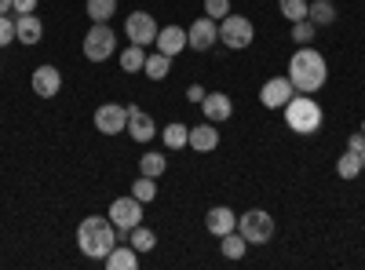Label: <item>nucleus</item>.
I'll return each mask as SVG.
<instances>
[{
  "label": "nucleus",
  "mask_w": 365,
  "mask_h": 270,
  "mask_svg": "<svg viewBox=\"0 0 365 270\" xmlns=\"http://www.w3.org/2000/svg\"><path fill=\"white\" fill-rule=\"evenodd\" d=\"M285 77L292 81L296 92L314 95L318 88H325V81H329V63H325V55H322L318 48L299 44L296 55L289 58V73H285Z\"/></svg>",
  "instance_id": "nucleus-1"
},
{
  "label": "nucleus",
  "mask_w": 365,
  "mask_h": 270,
  "mask_svg": "<svg viewBox=\"0 0 365 270\" xmlns=\"http://www.w3.org/2000/svg\"><path fill=\"white\" fill-rule=\"evenodd\" d=\"M117 242L120 237H117V227L110 223V216H84L77 223V245L88 259H106Z\"/></svg>",
  "instance_id": "nucleus-2"
},
{
  "label": "nucleus",
  "mask_w": 365,
  "mask_h": 270,
  "mask_svg": "<svg viewBox=\"0 0 365 270\" xmlns=\"http://www.w3.org/2000/svg\"><path fill=\"white\" fill-rule=\"evenodd\" d=\"M322 121H325V113H322V106H318L311 95L296 92V95L285 103V125H289L296 135H314V132L322 128Z\"/></svg>",
  "instance_id": "nucleus-3"
},
{
  "label": "nucleus",
  "mask_w": 365,
  "mask_h": 270,
  "mask_svg": "<svg viewBox=\"0 0 365 270\" xmlns=\"http://www.w3.org/2000/svg\"><path fill=\"white\" fill-rule=\"evenodd\" d=\"M81 51L88 63H106V58L117 51V33L110 29V22H91V29L81 41Z\"/></svg>",
  "instance_id": "nucleus-4"
},
{
  "label": "nucleus",
  "mask_w": 365,
  "mask_h": 270,
  "mask_svg": "<svg viewBox=\"0 0 365 270\" xmlns=\"http://www.w3.org/2000/svg\"><path fill=\"white\" fill-rule=\"evenodd\" d=\"M237 230H241V237H245L249 245H267L274 237V216L263 212V208H249V212H241Z\"/></svg>",
  "instance_id": "nucleus-5"
},
{
  "label": "nucleus",
  "mask_w": 365,
  "mask_h": 270,
  "mask_svg": "<svg viewBox=\"0 0 365 270\" xmlns=\"http://www.w3.org/2000/svg\"><path fill=\"white\" fill-rule=\"evenodd\" d=\"M220 41H223L227 48H234V51H245V48L256 41L252 19H245V15H227V19H220Z\"/></svg>",
  "instance_id": "nucleus-6"
},
{
  "label": "nucleus",
  "mask_w": 365,
  "mask_h": 270,
  "mask_svg": "<svg viewBox=\"0 0 365 270\" xmlns=\"http://www.w3.org/2000/svg\"><path fill=\"white\" fill-rule=\"evenodd\" d=\"M106 216H110V223L117 227V237H128V230L143 223V201L132 197V194H128V197H117V201L110 204Z\"/></svg>",
  "instance_id": "nucleus-7"
},
{
  "label": "nucleus",
  "mask_w": 365,
  "mask_h": 270,
  "mask_svg": "<svg viewBox=\"0 0 365 270\" xmlns=\"http://www.w3.org/2000/svg\"><path fill=\"white\" fill-rule=\"evenodd\" d=\"M158 22H154V15H150V11H132L128 19H125V33H128V41L132 44H154L158 41Z\"/></svg>",
  "instance_id": "nucleus-8"
},
{
  "label": "nucleus",
  "mask_w": 365,
  "mask_h": 270,
  "mask_svg": "<svg viewBox=\"0 0 365 270\" xmlns=\"http://www.w3.org/2000/svg\"><path fill=\"white\" fill-rule=\"evenodd\" d=\"M296 95V88H292V81L289 77H270L263 88H259V103L267 106V110H285V103Z\"/></svg>",
  "instance_id": "nucleus-9"
},
{
  "label": "nucleus",
  "mask_w": 365,
  "mask_h": 270,
  "mask_svg": "<svg viewBox=\"0 0 365 270\" xmlns=\"http://www.w3.org/2000/svg\"><path fill=\"white\" fill-rule=\"evenodd\" d=\"M220 41V22L216 19H197V22H190V29H187V48H194V51H208L212 44Z\"/></svg>",
  "instance_id": "nucleus-10"
},
{
  "label": "nucleus",
  "mask_w": 365,
  "mask_h": 270,
  "mask_svg": "<svg viewBox=\"0 0 365 270\" xmlns=\"http://www.w3.org/2000/svg\"><path fill=\"white\" fill-rule=\"evenodd\" d=\"M96 128L103 135H117L128 128V106H117V103H103L96 110Z\"/></svg>",
  "instance_id": "nucleus-11"
},
{
  "label": "nucleus",
  "mask_w": 365,
  "mask_h": 270,
  "mask_svg": "<svg viewBox=\"0 0 365 270\" xmlns=\"http://www.w3.org/2000/svg\"><path fill=\"white\" fill-rule=\"evenodd\" d=\"M29 88L37 92V99H55L58 92H63V73H58L55 66H37L34 77H29Z\"/></svg>",
  "instance_id": "nucleus-12"
},
{
  "label": "nucleus",
  "mask_w": 365,
  "mask_h": 270,
  "mask_svg": "<svg viewBox=\"0 0 365 270\" xmlns=\"http://www.w3.org/2000/svg\"><path fill=\"white\" fill-rule=\"evenodd\" d=\"M201 113H205V121L223 125V121H230V117H234V103H230L227 92H208L201 99Z\"/></svg>",
  "instance_id": "nucleus-13"
},
{
  "label": "nucleus",
  "mask_w": 365,
  "mask_h": 270,
  "mask_svg": "<svg viewBox=\"0 0 365 270\" xmlns=\"http://www.w3.org/2000/svg\"><path fill=\"white\" fill-rule=\"evenodd\" d=\"M161 128L154 125V117H150L146 110H139V106H128V135L135 139V142H150Z\"/></svg>",
  "instance_id": "nucleus-14"
},
{
  "label": "nucleus",
  "mask_w": 365,
  "mask_h": 270,
  "mask_svg": "<svg viewBox=\"0 0 365 270\" xmlns=\"http://www.w3.org/2000/svg\"><path fill=\"white\" fill-rule=\"evenodd\" d=\"M205 227L212 237H223L230 230H237V212L227 204H216V208H208V216H205Z\"/></svg>",
  "instance_id": "nucleus-15"
},
{
  "label": "nucleus",
  "mask_w": 365,
  "mask_h": 270,
  "mask_svg": "<svg viewBox=\"0 0 365 270\" xmlns=\"http://www.w3.org/2000/svg\"><path fill=\"white\" fill-rule=\"evenodd\" d=\"M15 41L26 44V48H34L44 41V22L37 15H15Z\"/></svg>",
  "instance_id": "nucleus-16"
},
{
  "label": "nucleus",
  "mask_w": 365,
  "mask_h": 270,
  "mask_svg": "<svg viewBox=\"0 0 365 270\" xmlns=\"http://www.w3.org/2000/svg\"><path fill=\"white\" fill-rule=\"evenodd\" d=\"M154 48L161 51V55H179L182 48H187V29L182 26H161L158 29V41H154Z\"/></svg>",
  "instance_id": "nucleus-17"
},
{
  "label": "nucleus",
  "mask_w": 365,
  "mask_h": 270,
  "mask_svg": "<svg viewBox=\"0 0 365 270\" xmlns=\"http://www.w3.org/2000/svg\"><path fill=\"white\" fill-rule=\"evenodd\" d=\"M187 146H190V150H197V154H212V150L220 146V128L212 125V121H205V125L190 128V139H187Z\"/></svg>",
  "instance_id": "nucleus-18"
},
{
  "label": "nucleus",
  "mask_w": 365,
  "mask_h": 270,
  "mask_svg": "<svg viewBox=\"0 0 365 270\" xmlns=\"http://www.w3.org/2000/svg\"><path fill=\"white\" fill-rule=\"evenodd\" d=\"M103 263H106L110 270H135V266H139V252H135V249H132L128 242H125V245L117 242V245L110 249V256H106Z\"/></svg>",
  "instance_id": "nucleus-19"
},
{
  "label": "nucleus",
  "mask_w": 365,
  "mask_h": 270,
  "mask_svg": "<svg viewBox=\"0 0 365 270\" xmlns=\"http://www.w3.org/2000/svg\"><path fill=\"white\" fill-rule=\"evenodd\" d=\"M128 245H132L139 256H143V252H154V245H158V234L150 230V227H143V223H139V227H132V230H128Z\"/></svg>",
  "instance_id": "nucleus-20"
},
{
  "label": "nucleus",
  "mask_w": 365,
  "mask_h": 270,
  "mask_svg": "<svg viewBox=\"0 0 365 270\" xmlns=\"http://www.w3.org/2000/svg\"><path fill=\"white\" fill-rule=\"evenodd\" d=\"M168 70H172V58H168V55H161L158 48H154V55H146L143 73H146L150 81H165V77H168Z\"/></svg>",
  "instance_id": "nucleus-21"
},
{
  "label": "nucleus",
  "mask_w": 365,
  "mask_h": 270,
  "mask_svg": "<svg viewBox=\"0 0 365 270\" xmlns=\"http://www.w3.org/2000/svg\"><path fill=\"white\" fill-rule=\"evenodd\" d=\"M143 66H146L143 44H128L125 51H120V70H125V73H143Z\"/></svg>",
  "instance_id": "nucleus-22"
},
{
  "label": "nucleus",
  "mask_w": 365,
  "mask_h": 270,
  "mask_svg": "<svg viewBox=\"0 0 365 270\" xmlns=\"http://www.w3.org/2000/svg\"><path fill=\"white\" fill-rule=\"evenodd\" d=\"M84 11L91 22H110L117 15V0H84Z\"/></svg>",
  "instance_id": "nucleus-23"
},
{
  "label": "nucleus",
  "mask_w": 365,
  "mask_h": 270,
  "mask_svg": "<svg viewBox=\"0 0 365 270\" xmlns=\"http://www.w3.org/2000/svg\"><path fill=\"white\" fill-rule=\"evenodd\" d=\"M220 249H223L227 259H241V256H245V249H249V242L241 237V230H230V234L220 237Z\"/></svg>",
  "instance_id": "nucleus-24"
},
{
  "label": "nucleus",
  "mask_w": 365,
  "mask_h": 270,
  "mask_svg": "<svg viewBox=\"0 0 365 270\" xmlns=\"http://www.w3.org/2000/svg\"><path fill=\"white\" fill-rule=\"evenodd\" d=\"M161 139H165L168 150H182V146H187V139H190V128L179 125V121H172V125L161 128Z\"/></svg>",
  "instance_id": "nucleus-25"
},
{
  "label": "nucleus",
  "mask_w": 365,
  "mask_h": 270,
  "mask_svg": "<svg viewBox=\"0 0 365 270\" xmlns=\"http://www.w3.org/2000/svg\"><path fill=\"white\" fill-rule=\"evenodd\" d=\"M307 19L314 26H332L336 22V8H332V0H314V4L307 8Z\"/></svg>",
  "instance_id": "nucleus-26"
},
{
  "label": "nucleus",
  "mask_w": 365,
  "mask_h": 270,
  "mask_svg": "<svg viewBox=\"0 0 365 270\" xmlns=\"http://www.w3.org/2000/svg\"><path fill=\"white\" fill-rule=\"evenodd\" d=\"M165 168H168V157L165 154H143L139 157V175H150V179H158V175H165Z\"/></svg>",
  "instance_id": "nucleus-27"
},
{
  "label": "nucleus",
  "mask_w": 365,
  "mask_h": 270,
  "mask_svg": "<svg viewBox=\"0 0 365 270\" xmlns=\"http://www.w3.org/2000/svg\"><path fill=\"white\" fill-rule=\"evenodd\" d=\"M358 172H361V154L347 150V154L336 161V175H340V179H358Z\"/></svg>",
  "instance_id": "nucleus-28"
},
{
  "label": "nucleus",
  "mask_w": 365,
  "mask_h": 270,
  "mask_svg": "<svg viewBox=\"0 0 365 270\" xmlns=\"http://www.w3.org/2000/svg\"><path fill=\"white\" fill-rule=\"evenodd\" d=\"M132 197H139L143 204H146V201H154V197H158V179H150V175H139L135 183H132Z\"/></svg>",
  "instance_id": "nucleus-29"
},
{
  "label": "nucleus",
  "mask_w": 365,
  "mask_h": 270,
  "mask_svg": "<svg viewBox=\"0 0 365 270\" xmlns=\"http://www.w3.org/2000/svg\"><path fill=\"white\" fill-rule=\"evenodd\" d=\"M278 8L289 22H299V19H307V8H311V0H278Z\"/></svg>",
  "instance_id": "nucleus-30"
},
{
  "label": "nucleus",
  "mask_w": 365,
  "mask_h": 270,
  "mask_svg": "<svg viewBox=\"0 0 365 270\" xmlns=\"http://www.w3.org/2000/svg\"><path fill=\"white\" fill-rule=\"evenodd\" d=\"M314 29H318V26H314L311 19L292 22V41H296V44H311V41H314Z\"/></svg>",
  "instance_id": "nucleus-31"
},
{
  "label": "nucleus",
  "mask_w": 365,
  "mask_h": 270,
  "mask_svg": "<svg viewBox=\"0 0 365 270\" xmlns=\"http://www.w3.org/2000/svg\"><path fill=\"white\" fill-rule=\"evenodd\" d=\"M205 15L216 19V22L227 19V15H230V0H205Z\"/></svg>",
  "instance_id": "nucleus-32"
},
{
  "label": "nucleus",
  "mask_w": 365,
  "mask_h": 270,
  "mask_svg": "<svg viewBox=\"0 0 365 270\" xmlns=\"http://www.w3.org/2000/svg\"><path fill=\"white\" fill-rule=\"evenodd\" d=\"M11 41H15V19L0 15V48H4V44H11Z\"/></svg>",
  "instance_id": "nucleus-33"
},
{
  "label": "nucleus",
  "mask_w": 365,
  "mask_h": 270,
  "mask_svg": "<svg viewBox=\"0 0 365 270\" xmlns=\"http://www.w3.org/2000/svg\"><path fill=\"white\" fill-rule=\"evenodd\" d=\"M11 11L15 15H34L37 11V0H11Z\"/></svg>",
  "instance_id": "nucleus-34"
},
{
  "label": "nucleus",
  "mask_w": 365,
  "mask_h": 270,
  "mask_svg": "<svg viewBox=\"0 0 365 270\" xmlns=\"http://www.w3.org/2000/svg\"><path fill=\"white\" fill-rule=\"evenodd\" d=\"M347 150H354V154H365V132H354L347 139Z\"/></svg>",
  "instance_id": "nucleus-35"
},
{
  "label": "nucleus",
  "mask_w": 365,
  "mask_h": 270,
  "mask_svg": "<svg viewBox=\"0 0 365 270\" xmlns=\"http://www.w3.org/2000/svg\"><path fill=\"white\" fill-rule=\"evenodd\" d=\"M205 95H208V92H205L201 84H190V88H187V99H190V103H201Z\"/></svg>",
  "instance_id": "nucleus-36"
},
{
  "label": "nucleus",
  "mask_w": 365,
  "mask_h": 270,
  "mask_svg": "<svg viewBox=\"0 0 365 270\" xmlns=\"http://www.w3.org/2000/svg\"><path fill=\"white\" fill-rule=\"evenodd\" d=\"M11 11V0H0V15H8Z\"/></svg>",
  "instance_id": "nucleus-37"
},
{
  "label": "nucleus",
  "mask_w": 365,
  "mask_h": 270,
  "mask_svg": "<svg viewBox=\"0 0 365 270\" xmlns=\"http://www.w3.org/2000/svg\"><path fill=\"white\" fill-rule=\"evenodd\" d=\"M361 172H365V154H361Z\"/></svg>",
  "instance_id": "nucleus-38"
},
{
  "label": "nucleus",
  "mask_w": 365,
  "mask_h": 270,
  "mask_svg": "<svg viewBox=\"0 0 365 270\" xmlns=\"http://www.w3.org/2000/svg\"><path fill=\"white\" fill-rule=\"evenodd\" d=\"M361 132H365V121H361Z\"/></svg>",
  "instance_id": "nucleus-39"
}]
</instances>
